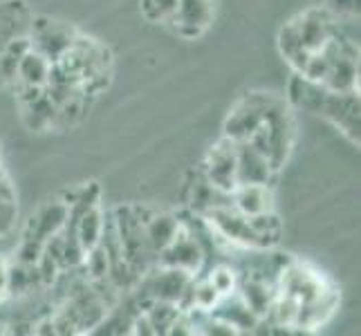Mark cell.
<instances>
[{
    "label": "cell",
    "instance_id": "cell-1",
    "mask_svg": "<svg viewBox=\"0 0 361 336\" xmlns=\"http://www.w3.org/2000/svg\"><path fill=\"white\" fill-rule=\"evenodd\" d=\"M288 101L296 108L328 119L348 139L359 146V94L357 92H334L326 85L307 81L294 74L288 88Z\"/></svg>",
    "mask_w": 361,
    "mask_h": 336
},
{
    "label": "cell",
    "instance_id": "cell-2",
    "mask_svg": "<svg viewBox=\"0 0 361 336\" xmlns=\"http://www.w3.org/2000/svg\"><path fill=\"white\" fill-rule=\"evenodd\" d=\"M339 30V18L332 16L326 7H310L303 14L285 23L281 32V52L298 70L307 58L323 52L334 32Z\"/></svg>",
    "mask_w": 361,
    "mask_h": 336
},
{
    "label": "cell",
    "instance_id": "cell-3",
    "mask_svg": "<svg viewBox=\"0 0 361 336\" xmlns=\"http://www.w3.org/2000/svg\"><path fill=\"white\" fill-rule=\"evenodd\" d=\"M202 175L211 186H216L222 193H233L238 186V161H235V144L227 137H222L209 148L202 161Z\"/></svg>",
    "mask_w": 361,
    "mask_h": 336
},
{
    "label": "cell",
    "instance_id": "cell-4",
    "mask_svg": "<svg viewBox=\"0 0 361 336\" xmlns=\"http://www.w3.org/2000/svg\"><path fill=\"white\" fill-rule=\"evenodd\" d=\"M204 249L202 242L197 240V235L182 222L180 231L176 233L173 242L157 256V265L161 267H176L182 269L191 276H197L204 265Z\"/></svg>",
    "mask_w": 361,
    "mask_h": 336
},
{
    "label": "cell",
    "instance_id": "cell-5",
    "mask_svg": "<svg viewBox=\"0 0 361 336\" xmlns=\"http://www.w3.org/2000/svg\"><path fill=\"white\" fill-rule=\"evenodd\" d=\"M79 32L68 23L49 20V18H32L30 27V45L39 54H43L47 61H54L66 52L72 45V41L77 39Z\"/></svg>",
    "mask_w": 361,
    "mask_h": 336
},
{
    "label": "cell",
    "instance_id": "cell-6",
    "mask_svg": "<svg viewBox=\"0 0 361 336\" xmlns=\"http://www.w3.org/2000/svg\"><path fill=\"white\" fill-rule=\"evenodd\" d=\"M216 14V0H180L176 16L171 18L173 27L180 36L186 39H193V36H200Z\"/></svg>",
    "mask_w": 361,
    "mask_h": 336
},
{
    "label": "cell",
    "instance_id": "cell-7",
    "mask_svg": "<svg viewBox=\"0 0 361 336\" xmlns=\"http://www.w3.org/2000/svg\"><path fill=\"white\" fill-rule=\"evenodd\" d=\"M140 216H142V227H144V240L148 249L153 251V256L157 258L173 242V238H176L182 220L178 216L169 213V211H148V213H144V209H140Z\"/></svg>",
    "mask_w": 361,
    "mask_h": 336
},
{
    "label": "cell",
    "instance_id": "cell-8",
    "mask_svg": "<svg viewBox=\"0 0 361 336\" xmlns=\"http://www.w3.org/2000/svg\"><path fill=\"white\" fill-rule=\"evenodd\" d=\"M235 161H238V186L240 184H269L274 170L265 155L252 142H233Z\"/></svg>",
    "mask_w": 361,
    "mask_h": 336
},
{
    "label": "cell",
    "instance_id": "cell-9",
    "mask_svg": "<svg viewBox=\"0 0 361 336\" xmlns=\"http://www.w3.org/2000/svg\"><path fill=\"white\" fill-rule=\"evenodd\" d=\"M72 222H68V229L74 233V238L79 240L81 249L85 254L94 249L97 244H102L104 240V231H106V220L102 213V206L94 204L85 211H79V213L70 216Z\"/></svg>",
    "mask_w": 361,
    "mask_h": 336
},
{
    "label": "cell",
    "instance_id": "cell-10",
    "mask_svg": "<svg viewBox=\"0 0 361 336\" xmlns=\"http://www.w3.org/2000/svg\"><path fill=\"white\" fill-rule=\"evenodd\" d=\"M68 222H70V204L68 202H49L30 220V233L25 235V238L45 242L47 238H52L54 233L66 231Z\"/></svg>",
    "mask_w": 361,
    "mask_h": 336
},
{
    "label": "cell",
    "instance_id": "cell-11",
    "mask_svg": "<svg viewBox=\"0 0 361 336\" xmlns=\"http://www.w3.org/2000/svg\"><path fill=\"white\" fill-rule=\"evenodd\" d=\"M231 206L243 216H260L274 211V195L269 184H240L231 193Z\"/></svg>",
    "mask_w": 361,
    "mask_h": 336
},
{
    "label": "cell",
    "instance_id": "cell-12",
    "mask_svg": "<svg viewBox=\"0 0 361 336\" xmlns=\"http://www.w3.org/2000/svg\"><path fill=\"white\" fill-rule=\"evenodd\" d=\"M49 72H52V61H47L43 54H39L36 49L30 47L18 61L14 83L30 85V88H45L47 79H49Z\"/></svg>",
    "mask_w": 361,
    "mask_h": 336
},
{
    "label": "cell",
    "instance_id": "cell-13",
    "mask_svg": "<svg viewBox=\"0 0 361 336\" xmlns=\"http://www.w3.org/2000/svg\"><path fill=\"white\" fill-rule=\"evenodd\" d=\"M180 0H142V14L151 23H171Z\"/></svg>",
    "mask_w": 361,
    "mask_h": 336
},
{
    "label": "cell",
    "instance_id": "cell-14",
    "mask_svg": "<svg viewBox=\"0 0 361 336\" xmlns=\"http://www.w3.org/2000/svg\"><path fill=\"white\" fill-rule=\"evenodd\" d=\"M207 278L220 296H229L238 290V278H235V271L231 267H225V265L214 267L207 273Z\"/></svg>",
    "mask_w": 361,
    "mask_h": 336
},
{
    "label": "cell",
    "instance_id": "cell-15",
    "mask_svg": "<svg viewBox=\"0 0 361 336\" xmlns=\"http://www.w3.org/2000/svg\"><path fill=\"white\" fill-rule=\"evenodd\" d=\"M7 267H9L7 260L0 258V301L7 296Z\"/></svg>",
    "mask_w": 361,
    "mask_h": 336
}]
</instances>
